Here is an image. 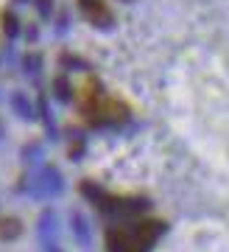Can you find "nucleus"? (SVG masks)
<instances>
[{
	"mask_svg": "<svg viewBox=\"0 0 229 252\" xmlns=\"http://www.w3.org/2000/svg\"><path fill=\"white\" fill-rule=\"evenodd\" d=\"M81 11L95 26H112V14L104 6V0H81Z\"/></svg>",
	"mask_w": 229,
	"mask_h": 252,
	"instance_id": "nucleus-2",
	"label": "nucleus"
},
{
	"mask_svg": "<svg viewBox=\"0 0 229 252\" xmlns=\"http://www.w3.org/2000/svg\"><path fill=\"white\" fill-rule=\"evenodd\" d=\"M165 227L159 221H137L129 227H112L106 233V250L109 252H145L154 247Z\"/></svg>",
	"mask_w": 229,
	"mask_h": 252,
	"instance_id": "nucleus-1",
	"label": "nucleus"
}]
</instances>
